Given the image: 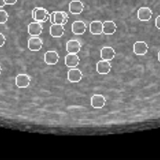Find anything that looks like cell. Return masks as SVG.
Segmentation results:
<instances>
[{
	"label": "cell",
	"mask_w": 160,
	"mask_h": 160,
	"mask_svg": "<svg viewBox=\"0 0 160 160\" xmlns=\"http://www.w3.org/2000/svg\"><path fill=\"white\" fill-rule=\"evenodd\" d=\"M9 19V15L6 12V11L3 10V9H0V24H3V23H6Z\"/></svg>",
	"instance_id": "20"
},
{
	"label": "cell",
	"mask_w": 160,
	"mask_h": 160,
	"mask_svg": "<svg viewBox=\"0 0 160 160\" xmlns=\"http://www.w3.org/2000/svg\"><path fill=\"white\" fill-rule=\"evenodd\" d=\"M84 10V4L79 0H73L69 3V11L72 14H80Z\"/></svg>",
	"instance_id": "15"
},
{
	"label": "cell",
	"mask_w": 160,
	"mask_h": 160,
	"mask_svg": "<svg viewBox=\"0 0 160 160\" xmlns=\"http://www.w3.org/2000/svg\"><path fill=\"white\" fill-rule=\"evenodd\" d=\"M6 37L3 34L0 33V47H3L6 43Z\"/></svg>",
	"instance_id": "21"
},
{
	"label": "cell",
	"mask_w": 160,
	"mask_h": 160,
	"mask_svg": "<svg viewBox=\"0 0 160 160\" xmlns=\"http://www.w3.org/2000/svg\"><path fill=\"white\" fill-rule=\"evenodd\" d=\"M17 2V0H6V5H14L16 4V2Z\"/></svg>",
	"instance_id": "24"
},
{
	"label": "cell",
	"mask_w": 160,
	"mask_h": 160,
	"mask_svg": "<svg viewBox=\"0 0 160 160\" xmlns=\"http://www.w3.org/2000/svg\"><path fill=\"white\" fill-rule=\"evenodd\" d=\"M72 32L77 35L83 34L86 31V24L82 20H76L74 21L72 24Z\"/></svg>",
	"instance_id": "14"
},
{
	"label": "cell",
	"mask_w": 160,
	"mask_h": 160,
	"mask_svg": "<svg viewBox=\"0 0 160 160\" xmlns=\"http://www.w3.org/2000/svg\"><path fill=\"white\" fill-rule=\"evenodd\" d=\"M1 73H2V68L1 67H0V74H1Z\"/></svg>",
	"instance_id": "27"
},
{
	"label": "cell",
	"mask_w": 160,
	"mask_h": 160,
	"mask_svg": "<svg viewBox=\"0 0 160 160\" xmlns=\"http://www.w3.org/2000/svg\"><path fill=\"white\" fill-rule=\"evenodd\" d=\"M155 27H156L158 29L160 30V16H158V17L155 18Z\"/></svg>",
	"instance_id": "23"
},
{
	"label": "cell",
	"mask_w": 160,
	"mask_h": 160,
	"mask_svg": "<svg viewBox=\"0 0 160 160\" xmlns=\"http://www.w3.org/2000/svg\"><path fill=\"white\" fill-rule=\"evenodd\" d=\"M158 62H160V51L158 52Z\"/></svg>",
	"instance_id": "26"
},
{
	"label": "cell",
	"mask_w": 160,
	"mask_h": 160,
	"mask_svg": "<svg viewBox=\"0 0 160 160\" xmlns=\"http://www.w3.org/2000/svg\"><path fill=\"white\" fill-rule=\"evenodd\" d=\"M60 56L56 51H47L44 55V61L47 65H55L58 62Z\"/></svg>",
	"instance_id": "8"
},
{
	"label": "cell",
	"mask_w": 160,
	"mask_h": 160,
	"mask_svg": "<svg viewBox=\"0 0 160 160\" xmlns=\"http://www.w3.org/2000/svg\"><path fill=\"white\" fill-rule=\"evenodd\" d=\"M111 70V64L110 63V61L102 59L97 63V71L99 74H108Z\"/></svg>",
	"instance_id": "11"
},
{
	"label": "cell",
	"mask_w": 160,
	"mask_h": 160,
	"mask_svg": "<svg viewBox=\"0 0 160 160\" xmlns=\"http://www.w3.org/2000/svg\"><path fill=\"white\" fill-rule=\"evenodd\" d=\"M83 73L80 70L72 68L67 72V80L72 83H78L83 79Z\"/></svg>",
	"instance_id": "7"
},
{
	"label": "cell",
	"mask_w": 160,
	"mask_h": 160,
	"mask_svg": "<svg viewBox=\"0 0 160 160\" xmlns=\"http://www.w3.org/2000/svg\"><path fill=\"white\" fill-rule=\"evenodd\" d=\"M117 29V25L114 21L106 20L103 23V33L106 35H111L115 34Z\"/></svg>",
	"instance_id": "17"
},
{
	"label": "cell",
	"mask_w": 160,
	"mask_h": 160,
	"mask_svg": "<svg viewBox=\"0 0 160 160\" xmlns=\"http://www.w3.org/2000/svg\"><path fill=\"white\" fill-rule=\"evenodd\" d=\"M42 30L43 28L40 22H31L28 26V32L31 36H39L42 34Z\"/></svg>",
	"instance_id": "5"
},
{
	"label": "cell",
	"mask_w": 160,
	"mask_h": 160,
	"mask_svg": "<svg viewBox=\"0 0 160 160\" xmlns=\"http://www.w3.org/2000/svg\"><path fill=\"white\" fill-rule=\"evenodd\" d=\"M90 103L94 109H102L106 104V98L102 95H93L91 97Z\"/></svg>",
	"instance_id": "6"
},
{
	"label": "cell",
	"mask_w": 160,
	"mask_h": 160,
	"mask_svg": "<svg viewBox=\"0 0 160 160\" xmlns=\"http://www.w3.org/2000/svg\"><path fill=\"white\" fill-rule=\"evenodd\" d=\"M55 13H56V11H53L50 13V23L53 24V23H55Z\"/></svg>",
	"instance_id": "22"
},
{
	"label": "cell",
	"mask_w": 160,
	"mask_h": 160,
	"mask_svg": "<svg viewBox=\"0 0 160 160\" xmlns=\"http://www.w3.org/2000/svg\"><path fill=\"white\" fill-rule=\"evenodd\" d=\"M64 25L61 23H53L50 28V34L53 38H61L64 34Z\"/></svg>",
	"instance_id": "12"
},
{
	"label": "cell",
	"mask_w": 160,
	"mask_h": 160,
	"mask_svg": "<svg viewBox=\"0 0 160 160\" xmlns=\"http://www.w3.org/2000/svg\"><path fill=\"white\" fill-rule=\"evenodd\" d=\"M89 31L94 35H99L103 33V23L99 20L92 21L89 24Z\"/></svg>",
	"instance_id": "18"
},
{
	"label": "cell",
	"mask_w": 160,
	"mask_h": 160,
	"mask_svg": "<svg viewBox=\"0 0 160 160\" xmlns=\"http://www.w3.org/2000/svg\"><path fill=\"white\" fill-rule=\"evenodd\" d=\"M148 51V45L145 42L138 41L133 44V52L136 56H144Z\"/></svg>",
	"instance_id": "4"
},
{
	"label": "cell",
	"mask_w": 160,
	"mask_h": 160,
	"mask_svg": "<svg viewBox=\"0 0 160 160\" xmlns=\"http://www.w3.org/2000/svg\"><path fill=\"white\" fill-rule=\"evenodd\" d=\"M31 78L28 75L20 73L16 77V85L20 88H26L29 86Z\"/></svg>",
	"instance_id": "9"
},
{
	"label": "cell",
	"mask_w": 160,
	"mask_h": 160,
	"mask_svg": "<svg viewBox=\"0 0 160 160\" xmlns=\"http://www.w3.org/2000/svg\"><path fill=\"white\" fill-rule=\"evenodd\" d=\"M50 14H49L46 9L42 7H35L32 10V18L35 21L44 23L50 20Z\"/></svg>",
	"instance_id": "1"
},
{
	"label": "cell",
	"mask_w": 160,
	"mask_h": 160,
	"mask_svg": "<svg viewBox=\"0 0 160 160\" xmlns=\"http://www.w3.org/2000/svg\"><path fill=\"white\" fill-rule=\"evenodd\" d=\"M82 45L78 40L72 39L69 40L66 44V50L68 53H78L81 50Z\"/></svg>",
	"instance_id": "13"
},
{
	"label": "cell",
	"mask_w": 160,
	"mask_h": 160,
	"mask_svg": "<svg viewBox=\"0 0 160 160\" xmlns=\"http://www.w3.org/2000/svg\"><path fill=\"white\" fill-rule=\"evenodd\" d=\"M69 17L67 12L64 11H56L55 13V23L64 25L67 23Z\"/></svg>",
	"instance_id": "19"
},
{
	"label": "cell",
	"mask_w": 160,
	"mask_h": 160,
	"mask_svg": "<svg viewBox=\"0 0 160 160\" xmlns=\"http://www.w3.org/2000/svg\"><path fill=\"white\" fill-rule=\"evenodd\" d=\"M42 45H43V42L38 36H32L30 38L28 42V48L32 52L39 51L42 48Z\"/></svg>",
	"instance_id": "2"
},
{
	"label": "cell",
	"mask_w": 160,
	"mask_h": 160,
	"mask_svg": "<svg viewBox=\"0 0 160 160\" xmlns=\"http://www.w3.org/2000/svg\"><path fill=\"white\" fill-rule=\"evenodd\" d=\"M115 56V51L112 47H104L100 50V57L104 60L111 61Z\"/></svg>",
	"instance_id": "16"
},
{
	"label": "cell",
	"mask_w": 160,
	"mask_h": 160,
	"mask_svg": "<svg viewBox=\"0 0 160 160\" xmlns=\"http://www.w3.org/2000/svg\"><path fill=\"white\" fill-rule=\"evenodd\" d=\"M80 62L78 56L75 53H68L64 58V63L69 68H75Z\"/></svg>",
	"instance_id": "3"
},
{
	"label": "cell",
	"mask_w": 160,
	"mask_h": 160,
	"mask_svg": "<svg viewBox=\"0 0 160 160\" xmlns=\"http://www.w3.org/2000/svg\"><path fill=\"white\" fill-rule=\"evenodd\" d=\"M6 4V0H0V8L3 7Z\"/></svg>",
	"instance_id": "25"
},
{
	"label": "cell",
	"mask_w": 160,
	"mask_h": 160,
	"mask_svg": "<svg viewBox=\"0 0 160 160\" xmlns=\"http://www.w3.org/2000/svg\"><path fill=\"white\" fill-rule=\"evenodd\" d=\"M153 12L148 7H141L137 11V18L141 21H148L152 19Z\"/></svg>",
	"instance_id": "10"
}]
</instances>
